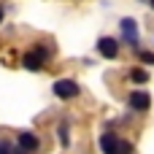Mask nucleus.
<instances>
[{
    "instance_id": "nucleus-6",
    "label": "nucleus",
    "mask_w": 154,
    "mask_h": 154,
    "mask_svg": "<svg viewBox=\"0 0 154 154\" xmlns=\"http://www.w3.org/2000/svg\"><path fill=\"white\" fill-rule=\"evenodd\" d=\"M38 135L35 133H19V146L16 149H22V152H35L38 149Z\"/></svg>"
},
{
    "instance_id": "nucleus-9",
    "label": "nucleus",
    "mask_w": 154,
    "mask_h": 154,
    "mask_svg": "<svg viewBox=\"0 0 154 154\" xmlns=\"http://www.w3.org/2000/svg\"><path fill=\"white\" fill-rule=\"evenodd\" d=\"M114 154H133V143L130 141H119L116 149H114Z\"/></svg>"
},
{
    "instance_id": "nucleus-13",
    "label": "nucleus",
    "mask_w": 154,
    "mask_h": 154,
    "mask_svg": "<svg viewBox=\"0 0 154 154\" xmlns=\"http://www.w3.org/2000/svg\"><path fill=\"white\" fill-rule=\"evenodd\" d=\"M0 22H3V5H0Z\"/></svg>"
},
{
    "instance_id": "nucleus-8",
    "label": "nucleus",
    "mask_w": 154,
    "mask_h": 154,
    "mask_svg": "<svg viewBox=\"0 0 154 154\" xmlns=\"http://www.w3.org/2000/svg\"><path fill=\"white\" fill-rule=\"evenodd\" d=\"M130 79H133L135 84H146V81H149V73H146L143 68H133V70H130Z\"/></svg>"
},
{
    "instance_id": "nucleus-5",
    "label": "nucleus",
    "mask_w": 154,
    "mask_h": 154,
    "mask_svg": "<svg viewBox=\"0 0 154 154\" xmlns=\"http://www.w3.org/2000/svg\"><path fill=\"white\" fill-rule=\"evenodd\" d=\"M127 103H130L133 111H146V108L152 106V95H149V92H133V95L127 97Z\"/></svg>"
},
{
    "instance_id": "nucleus-1",
    "label": "nucleus",
    "mask_w": 154,
    "mask_h": 154,
    "mask_svg": "<svg viewBox=\"0 0 154 154\" xmlns=\"http://www.w3.org/2000/svg\"><path fill=\"white\" fill-rule=\"evenodd\" d=\"M54 95L60 97V100H70V97H76L79 95V84L73 81V79H60V81H54Z\"/></svg>"
},
{
    "instance_id": "nucleus-4",
    "label": "nucleus",
    "mask_w": 154,
    "mask_h": 154,
    "mask_svg": "<svg viewBox=\"0 0 154 154\" xmlns=\"http://www.w3.org/2000/svg\"><path fill=\"white\" fill-rule=\"evenodd\" d=\"M97 51H100V57H106V60H114L116 54H119V43L114 41V38H100L97 41Z\"/></svg>"
},
{
    "instance_id": "nucleus-2",
    "label": "nucleus",
    "mask_w": 154,
    "mask_h": 154,
    "mask_svg": "<svg viewBox=\"0 0 154 154\" xmlns=\"http://www.w3.org/2000/svg\"><path fill=\"white\" fill-rule=\"evenodd\" d=\"M49 57V51L43 49V46H38L35 51H27L24 54V60H22V65L27 68V70H41L43 68V60Z\"/></svg>"
},
{
    "instance_id": "nucleus-7",
    "label": "nucleus",
    "mask_w": 154,
    "mask_h": 154,
    "mask_svg": "<svg viewBox=\"0 0 154 154\" xmlns=\"http://www.w3.org/2000/svg\"><path fill=\"white\" fill-rule=\"evenodd\" d=\"M116 143H119V138H116V135H111V133H103V135H100V146H103V154H114Z\"/></svg>"
},
{
    "instance_id": "nucleus-12",
    "label": "nucleus",
    "mask_w": 154,
    "mask_h": 154,
    "mask_svg": "<svg viewBox=\"0 0 154 154\" xmlns=\"http://www.w3.org/2000/svg\"><path fill=\"white\" fill-rule=\"evenodd\" d=\"M60 141H62V143H65V146H68V127H65V125H62V127H60Z\"/></svg>"
},
{
    "instance_id": "nucleus-14",
    "label": "nucleus",
    "mask_w": 154,
    "mask_h": 154,
    "mask_svg": "<svg viewBox=\"0 0 154 154\" xmlns=\"http://www.w3.org/2000/svg\"><path fill=\"white\" fill-rule=\"evenodd\" d=\"M149 5H152V8H154V0H149Z\"/></svg>"
},
{
    "instance_id": "nucleus-11",
    "label": "nucleus",
    "mask_w": 154,
    "mask_h": 154,
    "mask_svg": "<svg viewBox=\"0 0 154 154\" xmlns=\"http://www.w3.org/2000/svg\"><path fill=\"white\" fill-rule=\"evenodd\" d=\"M141 60H143L146 65H154V54L152 51H141Z\"/></svg>"
},
{
    "instance_id": "nucleus-3",
    "label": "nucleus",
    "mask_w": 154,
    "mask_h": 154,
    "mask_svg": "<svg viewBox=\"0 0 154 154\" xmlns=\"http://www.w3.org/2000/svg\"><path fill=\"white\" fill-rule=\"evenodd\" d=\"M119 30H122V38H125L127 43H133V46L138 43V24H135V19H130V16L122 19V22H119Z\"/></svg>"
},
{
    "instance_id": "nucleus-10",
    "label": "nucleus",
    "mask_w": 154,
    "mask_h": 154,
    "mask_svg": "<svg viewBox=\"0 0 154 154\" xmlns=\"http://www.w3.org/2000/svg\"><path fill=\"white\" fill-rule=\"evenodd\" d=\"M0 154H14V146L8 141H0Z\"/></svg>"
}]
</instances>
